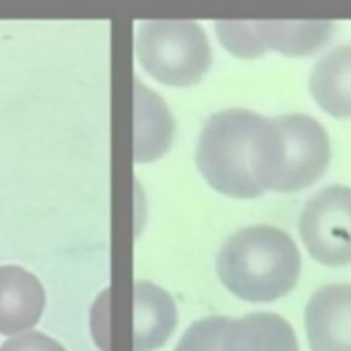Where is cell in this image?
<instances>
[{
    "label": "cell",
    "mask_w": 351,
    "mask_h": 351,
    "mask_svg": "<svg viewBox=\"0 0 351 351\" xmlns=\"http://www.w3.org/2000/svg\"><path fill=\"white\" fill-rule=\"evenodd\" d=\"M174 121L163 99L136 79V161L148 163L169 150Z\"/></svg>",
    "instance_id": "12"
},
{
    "label": "cell",
    "mask_w": 351,
    "mask_h": 351,
    "mask_svg": "<svg viewBox=\"0 0 351 351\" xmlns=\"http://www.w3.org/2000/svg\"><path fill=\"white\" fill-rule=\"evenodd\" d=\"M227 317L202 318L186 329L174 351H218V342Z\"/></svg>",
    "instance_id": "13"
},
{
    "label": "cell",
    "mask_w": 351,
    "mask_h": 351,
    "mask_svg": "<svg viewBox=\"0 0 351 351\" xmlns=\"http://www.w3.org/2000/svg\"><path fill=\"white\" fill-rule=\"evenodd\" d=\"M196 165L225 196L249 199L274 191L282 169L278 121L245 108L219 110L199 134Z\"/></svg>",
    "instance_id": "1"
},
{
    "label": "cell",
    "mask_w": 351,
    "mask_h": 351,
    "mask_svg": "<svg viewBox=\"0 0 351 351\" xmlns=\"http://www.w3.org/2000/svg\"><path fill=\"white\" fill-rule=\"evenodd\" d=\"M300 267V252L293 238L273 225L236 230L216 258L221 284L245 302H273L285 296L298 282Z\"/></svg>",
    "instance_id": "2"
},
{
    "label": "cell",
    "mask_w": 351,
    "mask_h": 351,
    "mask_svg": "<svg viewBox=\"0 0 351 351\" xmlns=\"http://www.w3.org/2000/svg\"><path fill=\"white\" fill-rule=\"evenodd\" d=\"M178 322L172 296L152 282L134 284V350L154 351L169 340Z\"/></svg>",
    "instance_id": "10"
},
{
    "label": "cell",
    "mask_w": 351,
    "mask_h": 351,
    "mask_svg": "<svg viewBox=\"0 0 351 351\" xmlns=\"http://www.w3.org/2000/svg\"><path fill=\"white\" fill-rule=\"evenodd\" d=\"M311 351H351V284L318 287L306 306Z\"/></svg>",
    "instance_id": "7"
},
{
    "label": "cell",
    "mask_w": 351,
    "mask_h": 351,
    "mask_svg": "<svg viewBox=\"0 0 351 351\" xmlns=\"http://www.w3.org/2000/svg\"><path fill=\"white\" fill-rule=\"evenodd\" d=\"M44 287L35 274L16 265L0 267V333L33 328L43 315Z\"/></svg>",
    "instance_id": "9"
},
{
    "label": "cell",
    "mask_w": 351,
    "mask_h": 351,
    "mask_svg": "<svg viewBox=\"0 0 351 351\" xmlns=\"http://www.w3.org/2000/svg\"><path fill=\"white\" fill-rule=\"evenodd\" d=\"M136 53L148 75L180 88L197 84L213 62L207 35L192 21L143 22L136 35Z\"/></svg>",
    "instance_id": "3"
},
{
    "label": "cell",
    "mask_w": 351,
    "mask_h": 351,
    "mask_svg": "<svg viewBox=\"0 0 351 351\" xmlns=\"http://www.w3.org/2000/svg\"><path fill=\"white\" fill-rule=\"evenodd\" d=\"M282 132V169L274 192H300L326 172L331 143L326 128L306 114L276 117Z\"/></svg>",
    "instance_id": "6"
},
{
    "label": "cell",
    "mask_w": 351,
    "mask_h": 351,
    "mask_svg": "<svg viewBox=\"0 0 351 351\" xmlns=\"http://www.w3.org/2000/svg\"><path fill=\"white\" fill-rule=\"evenodd\" d=\"M218 351H298V340L289 322L274 313H249L227 317Z\"/></svg>",
    "instance_id": "8"
},
{
    "label": "cell",
    "mask_w": 351,
    "mask_h": 351,
    "mask_svg": "<svg viewBox=\"0 0 351 351\" xmlns=\"http://www.w3.org/2000/svg\"><path fill=\"white\" fill-rule=\"evenodd\" d=\"M0 351H66L62 346L40 331H27L5 340Z\"/></svg>",
    "instance_id": "14"
},
{
    "label": "cell",
    "mask_w": 351,
    "mask_h": 351,
    "mask_svg": "<svg viewBox=\"0 0 351 351\" xmlns=\"http://www.w3.org/2000/svg\"><path fill=\"white\" fill-rule=\"evenodd\" d=\"M300 238L317 262L351 263V189L329 185L306 202L298 219Z\"/></svg>",
    "instance_id": "5"
},
{
    "label": "cell",
    "mask_w": 351,
    "mask_h": 351,
    "mask_svg": "<svg viewBox=\"0 0 351 351\" xmlns=\"http://www.w3.org/2000/svg\"><path fill=\"white\" fill-rule=\"evenodd\" d=\"M333 22L307 21H221L216 33L223 48L241 59H256L265 51L289 57L311 55L328 43Z\"/></svg>",
    "instance_id": "4"
},
{
    "label": "cell",
    "mask_w": 351,
    "mask_h": 351,
    "mask_svg": "<svg viewBox=\"0 0 351 351\" xmlns=\"http://www.w3.org/2000/svg\"><path fill=\"white\" fill-rule=\"evenodd\" d=\"M313 99L337 119H351V44L337 46L318 60L309 77Z\"/></svg>",
    "instance_id": "11"
}]
</instances>
